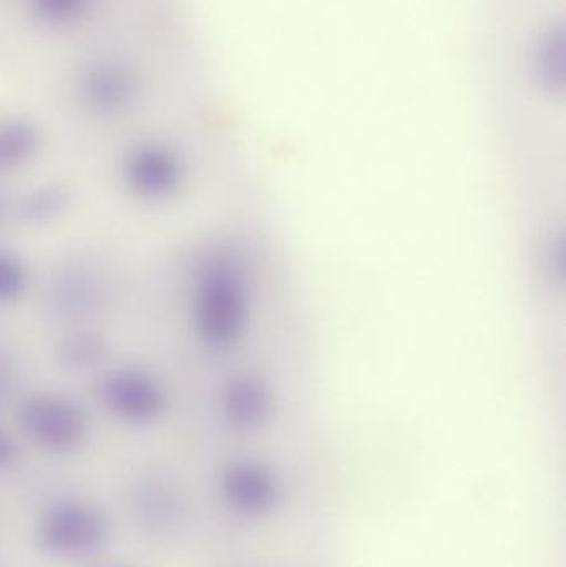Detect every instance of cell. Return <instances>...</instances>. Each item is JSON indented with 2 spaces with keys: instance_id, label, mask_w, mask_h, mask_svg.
Masks as SVG:
<instances>
[{
  "instance_id": "obj_9",
  "label": "cell",
  "mask_w": 566,
  "mask_h": 567,
  "mask_svg": "<svg viewBox=\"0 0 566 567\" xmlns=\"http://www.w3.org/2000/svg\"><path fill=\"white\" fill-rule=\"evenodd\" d=\"M42 133L35 123L19 116L0 120V172L22 168L39 155Z\"/></svg>"
},
{
  "instance_id": "obj_3",
  "label": "cell",
  "mask_w": 566,
  "mask_h": 567,
  "mask_svg": "<svg viewBox=\"0 0 566 567\" xmlns=\"http://www.w3.org/2000/svg\"><path fill=\"white\" fill-rule=\"evenodd\" d=\"M73 92L82 109L100 120H115L138 103L142 83L132 66L112 56H96L76 70Z\"/></svg>"
},
{
  "instance_id": "obj_13",
  "label": "cell",
  "mask_w": 566,
  "mask_h": 567,
  "mask_svg": "<svg viewBox=\"0 0 566 567\" xmlns=\"http://www.w3.org/2000/svg\"><path fill=\"white\" fill-rule=\"evenodd\" d=\"M29 287V269L22 258L0 248V306L16 302Z\"/></svg>"
},
{
  "instance_id": "obj_15",
  "label": "cell",
  "mask_w": 566,
  "mask_h": 567,
  "mask_svg": "<svg viewBox=\"0 0 566 567\" xmlns=\"http://www.w3.org/2000/svg\"><path fill=\"white\" fill-rule=\"evenodd\" d=\"M3 209H6V206H3L2 198H0V221H2L3 218Z\"/></svg>"
},
{
  "instance_id": "obj_7",
  "label": "cell",
  "mask_w": 566,
  "mask_h": 567,
  "mask_svg": "<svg viewBox=\"0 0 566 567\" xmlns=\"http://www.w3.org/2000/svg\"><path fill=\"white\" fill-rule=\"evenodd\" d=\"M109 535L105 516L79 502L55 503L42 515L39 538L47 551L79 558L96 551Z\"/></svg>"
},
{
  "instance_id": "obj_2",
  "label": "cell",
  "mask_w": 566,
  "mask_h": 567,
  "mask_svg": "<svg viewBox=\"0 0 566 567\" xmlns=\"http://www.w3.org/2000/svg\"><path fill=\"white\" fill-rule=\"evenodd\" d=\"M218 499L225 512L243 525H269L288 508L289 489L282 473L268 460L239 456L218 475Z\"/></svg>"
},
{
  "instance_id": "obj_4",
  "label": "cell",
  "mask_w": 566,
  "mask_h": 567,
  "mask_svg": "<svg viewBox=\"0 0 566 567\" xmlns=\"http://www.w3.org/2000/svg\"><path fill=\"white\" fill-rule=\"evenodd\" d=\"M19 423L40 449L73 452L89 435V415L75 400L60 393H33L19 406Z\"/></svg>"
},
{
  "instance_id": "obj_5",
  "label": "cell",
  "mask_w": 566,
  "mask_h": 567,
  "mask_svg": "<svg viewBox=\"0 0 566 567\" xmlns=\"http://www.w3.org/2000/svg\"><path fill=\"white\" fill-rule=\"evenodd\" d=\"M186 178V163L178 150L159 140L135 143L123 156V185L140 202H169L185 188Z\"/></svg>"
},
{
  "instance_id": "obj_1",
  "label": "cell",
  "mask_w": 566,
  "mask_h": 567,
  "mask_svg": "<svg viewBox=\"0 0 566 567\" xmlns=\"http://www.w3.org/2000/svg\"><path fill=\"white\" fill-rule=\"evenodd\" d=\"M193 326L209 352L225 355L241 346L253 319V289L245 259L216 248L199 259L193 279Z\"/></svg>"
},
{
  "instance_id": "obj_8",
  "label": "cell",
  "mask_w": 566,
  "mask_h": 567,
  "mask_svg": "<svg viewBox=\"0 0 566 567\" xmlns=\"http://www.w3.org/2000/svg\"><path fill=\"white\" fill-rule=\"evenodd\" d=\"M219 409L233 432L259 435L271 425L276 412L271 385L258 373H236L223 386Z\"/></svg>"
},
{
  "instance_id": "obj_14",
  "label": "cell",
  "mask_w": 566,
  "mask_h": 567,
  "mask_svg": "<svg viewBox=\"0 0 566 567\" xmlns=\"http://www.w3.org/2000/svg\"><path fill=\"white\" fill-rule=\"evenodd\" d=\"M17 456V446L13 443L12 436L0 429V470L7 468L12 465Z\"/></svg>"
},
{
  "instance_id": "obj_10",
  "label": "cell",
  "mask_w": 566,
  "mask_h": 567,
  "mask_svg": "<svg viewBox=\"0 0 566 567\" xmlns=\"http://www.w3.org/2000/svg\"><path fill=\"white\" fill-rule=\"evenodd\" d=\"M99 0H25L33 19L52 30H66L85 22Z\"/></svg>"
},
{
  "instance_id": "obj_6",
  "label": "cell",
  "mask_w": 566,
  "mask_h": 567,
  "mask_svg": "<svg viewBox=\"0 0 566 567\" xmlns=\"http://www.w3.org/2000/svg\"><path fill=\"white\" fill-rule=\"evenodd\" d=\"M99 399L106 412L132 425L156 422L168 406L165 383L140 367H115L99 382Z\"/></svg>"
},
{
  "instance_id": "obj_11",
  "label": "cell",
  "mask_w": 566,
  "mask_h": 567,
  "mask_svg": "<svg viewBox=\"0 0 566 567\" xmlns=\"http://www.w3.org/2000/svg\"><path fill=\"white\" fill-rule=\"evenodd\" d=\"M69 208V193L55 185L30 189L20 198L17 213L27 223H50L60 218Z\"/></svg>"
},
{
  "instance_id": "obj_12",
  "label": "cell",
  "mask_w": 566,
  "mask_h": 567,
  "mask_svg": "<svg viewBox=\"0 0 566 567\" xmlns=\"http://www.w3.org/2000/svg\"><path fill=\"white\" fill-rule=\"evenodd\" d=\"M60 357L72 369H92L105 357V343L93 332L70 333L60 347Z\"/></svg>"
}]
</instances>
